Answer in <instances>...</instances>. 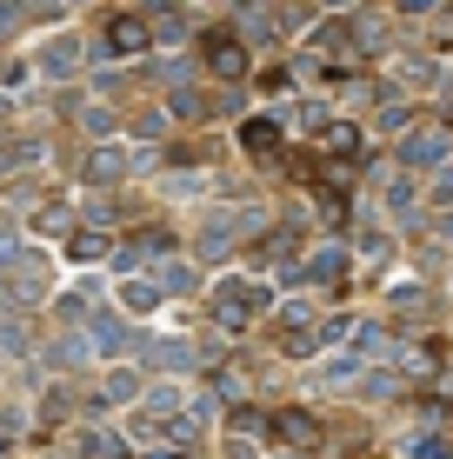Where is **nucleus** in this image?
Listing matches in <instances>:
<instances>
[{
    "label": "nucleus",
    "mask_w": 453,
    "mask_h": 459,
    "mask_svg": "<svg viewBox=\"0 0 453 459\" xmlns=\"http://www.w3.org/2000/svg\"><path fill=\"white\" fill-rule=\"evenodd\" d=\"M447 140L440 134H420V140H407V160H433V153H440Z\"/></svg>",
    "instance_id": "obj_12"
},
{
    "label": "nucleus",
    "mask_w": 453,
    "mask_h": 459,
    "mask_svg": "<svg viewBox=\"0 0 453 459\" xmlns=\"http://www.w3.org/2000/svg\"><path fill=\"white\" fill-rule=\"evenodd\" d=\"M134 393H140V373H114L107 379V400H134Z\"/></svg>",
    "instance_id": "obj_13"
},
{
    "label": "nucleus",
    "mask_w": 453,
    "mask_h": 459,
    "mask_svg": "<svg viewBox=\"0 0 453 459\" xmlns=\"http://www.w3.org/2000/svg\"><path fill=\"white\" fill-rule=\"evenodd\" d=\"M153 299H161L153 280H127V287H120V307H153Z\"/></svg>",
    "instance_id": "obj_10"
},
{
    "label": "nucleus",
    "mask_w": 453,
    "mask_h": 459,
    "mask_svg": "<svg viewBox=\"0 0 453 459\" xmlns=\"http://www.w3.org/2000/svg\"><path fill=\"white\" fill-rule=\"evenodd\" d=\"M67 253H81V260H93V253H100V233H81V240H67Z\"/></svg>",
    "instance_id": "obj_14"
},
{
    "label": "nucleus",
    "mask_w": 453,
    "mask_h": 459,
    "mask_svg": "<svg viewBox=\"0 0 453 459\" xmlns=\"http://www.w3.org/2000/svg\"><path fill=\"white\" fill-rule=\"evenodd\" d=\"M107 47H114V54H127V47H147V27H140V21H114Z\"/></svg>",
    "instance_id": "obj_9"
},
{
    "label": "nucleus",
    "mask_w": 453,
    "mask_h": 459,
    "mask_svg": "<svg viewBox=\"0 0 453 459\" xmlns=\"http://www.w3.org/2000/svg\"><path fill=\"white\" fill-rule=\"evenodd\" d=\"M433 207H453V173H440V180H433Z\"/></svg>",
    "instance_id": "obj_15"
},
{
    "label": "nucleus",
    "mask_w": 453,
    "mask_h": 459,
    "mask_svg": "<svg viewBox=\"0 0 453 459\" xmlns=\"http://www.w3.org/2000/svg\"><path fill=\"white\" fill-rule=\"evenodd\" d=\"M207 60H213V74H227V81L247 67V60H240V47H233L227 34H213V40H207Z\"/></svg>",
    "instance_id": "obj_6"
},
{
    "label": "nucleus",
    "mask_w": 453,
    "mask_h": 459,
    "mask_svg": "<svg viewBox=\"0 0 453 459\" xmlns=\"http://www.w3.org/2000/svg\"><path fill=\"white\" fill-rule=\"evenodd\" d=\"M247 147L267 153V147H274V120H247Z\"/></svg>",
    "instance_id": "obj_11"
},
{
    "label": "nucleus",
    "mask_w": 453,
    "mask_h": 459,
    "mask_svg": "<svg viewBox=\"0 0 453 459\" xmlns=\"http://www.w3.org/2000/svg\"><path fill=\"white\" fill-rule=\"evenodd\" d=\"M0 260H21V247H13V233H0Z\"/></svg>",
    "instance_id": "obj_16"
},
{
    "label": "nucleus",
    "mask_w": 453,
    "mask_h": 459,
    "mask_svg": "<svg viewBox=\"0 0 453 459\" xmlns=\"http://www.w3.org/2000/svg\"><path fill=\"white\" fill-rule=\"evenodd\" d=\"M340 273H347V260L327 247V253H314V260H307V273H293V280H301V287H327V280H340Z\"/></svg>",
    "instance_id": "obj_4"
},
{
    "label": "nucleus",
    "mask_w": 453,
    "mask_h": 459,
    "mask_svg": "<svg viewBox=\"0 0 453 459\" xmlns=\"http://www.w3.org/2000/svg\"><path fill=\"white\" fill-rule=\"evenodd\" d=\"M213 307H221V320H227V326H247L254 313H267V287H254V280H221Z\"/></svg>",
    "instance_id": "obj_1"
},
{
    "label": "nucleus",
    "mask_w": 453,
    "mask_h": 459,
    "mask_svg": "<svg viewBox=\"0 0 453 459\" xmlns=\"http://www.w3.org/2000/svg\"><path fill=\"white\" fill-rule=\"evenodd\" d=\"M147 359H153V367H194V346H174V340H161V346H147Z\"/></svg>",
    "instance_id": "obj_8"
},
{
    "label": "nucleus",
    "mask_w": 453,
    "mask_h": 459,
    "mask_svg": "<svg viewBox=\"0 0 453 459\" xmlns=\"http://www.w3.org/2000/svg\"><path fill=\"white\" fill-rule=\"evenodd\" d=\"M153 287L161 293H194V266H180V260H167L161 273H153Z\"/></svg>",
    "instance_id": "obj_7"
},
{
    "label": "nucleus",
    "mask_w": 453,
    "mask_h": 459,
    "mask_svg": "<svg viewBox=\"0 0 453 459\" xmlns=\"http://www.w3.org/2000/svg\"><path fill=\"white\" fill-rule=\"evenodd\" d=\"M74 67H81V40H74V34H54V40L40 47V74H54V81H67Z\"/></svg>",
    "instance_id": "obj_3"
},
{
    "label": "nucleus",
    "mask_w": 453,
    "mask_h": 459,
    "mask_svg": "<svg viewBox=\"0 0 453 459\" xmlns=\"http://www.w3.org/2000/svg\"><path fill=\"white\" fill-rule=\"evenodd\" d=\"M134 167H147V153H127V147H100L87 160V180L93 186H107V180H120V173H134Z\"/></svg>",
    "instance_id": "obj_2"
},
{
    "label": "nucleus",
    "mask_w": 453,
    "mask_h": 459,
    "mask_svg": "<svg viewBox=\"0 0 453 459\" xmlns=\"http://www.w3.org/2000/svg\"><path fill=\"white\" fill-rule=\"evenodd\" d=\"M240 34L247 40H267L274 34V7H267V0H247V7H240Z\"/></svg>",
    "instance_id": "obj_5"
}]
</instances>
